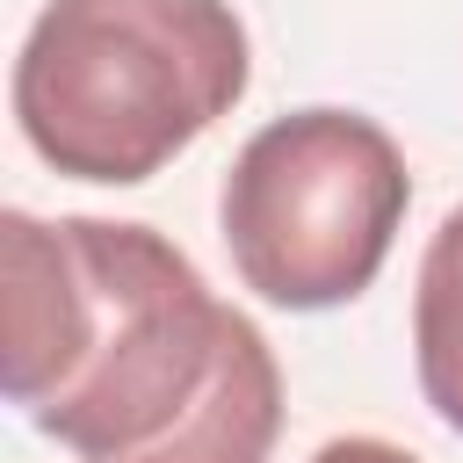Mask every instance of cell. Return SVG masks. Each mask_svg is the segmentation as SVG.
I'll list each match as a JSON object with an SVG mask.
<instances>
[{
    "instance_id": "cell-6",
    "label": "cell",
    "mask_w": 463,
    "mask_h": 463,
    "mask_svg": "<svg viewBox=\"0 0 463 463\" xmlns=\"http://www.w3.org/2000/svg\"><path fill=\"white\" fill-rule=\"evenodd\" d=\"M311 463H420V456L398 449V441H376V434H340V441H326Z\"/></svg>"
},
{
    "instance_id": "cell-5",
    "label": "cell",
    "mask_w": 463,
    "mask_h": 463,
    "mask_svg": "<svg viewBox=\"0 0 463 463\" xmlns=\"http://www.w3.org/2000/svg\"><path fill=\"white\" fill-rule=\"evenodd\" d=\"M412 354H420V391H427V405L463 434V210H449L441 232H434L427 253H420Z\"/></svg>"
},
{
    "instance_id": "cell-1",
    "label": "cell",
    "mask_w": 463,
    "mask_h": 463,
    "mask_svg": "<svg viewBox=\"0 0 463 463\" xmlns=\"http://www.w3.org/2000/svg\"><path fill=\"white\" fill-rule=\"evenodd\" d=\"M7 398L80 463H145L239 369L260 326L152 224L0 217Z\"/></svg>"
},
{
    "instance_id": "cell-2",
    "label": "cell",
    "mask_w": 463,
    "mask_h": 463,
    "mask_svg": "<svg viewBox=\"0 0 463 463\" xmlns=\"http://www.w3.org/2000/svg\"><path fill=\"white\" fill-rule=\"evenodd\" d=\"M232 0H51L14 58V123L72 181L130 188L246 94Z\"/></svg>"
},
{
    "instance_id": "cell-4",
    "label": "cell",
    "mask_w": 463,
    "mask_h": 463,
    "mask_svg": "<svg viewBox=\"0 0 463 463\" xmlns=\"http://www.w3.org/2000/svg\"><path fill=\"white\" fill-rule=\"evenodd\" d=\"M275 434H282V369H275V347L253 340L239 354V369L145 463H268Z\"/></svg>"
},
{
    "instance_id": "cell-3",
    "label": "cell",
    "mask_w": 463,
    "mask_h": 463,
    "mask_svg": "<svg viewBox=\"0 0 463 463\" xmlns=\"http://www.w3.org/2000/svg\"><path fill=\"white\" fill-rule=\"evenodd\" d=\"M405 203V152L383 123L354 109H297L246 137L217 217L253 297L282 311H333L376 282Z\"/></svg>"
}]
</instances>
